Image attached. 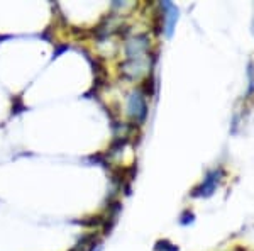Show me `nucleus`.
I'll use <instances>...</instances> for the list:
<instances>
[{
	"mask_svg": "<svg viewBox=\"0 0 254 251\" xmlns=\"http://www.w3.org/2000/svg\"><path fill=\"white\" fill-rule=\"evenodd\" d=\"M224 176H225L224 167H217V168H214V170L207 171L205 178H203L202 182H200L193 188V190H191V197L198 199V197H210V195H214V192L217 190V187L222 183Z\"/></svg>",
	"mask_w": 254,
	"mask_h": 251,
	"instance_id": "obj_1",
	"label": "nucleus"
},
{
	"mask_svg": "<svg viewBox=\"0 0 254 251\" xmlns=\"http://www.w3.org/2000/svg\"><path fill=\"white\" fill-rule=\"evenodd\" d=\"M127 116L132 119L136 124H141L147 116V104H146V97L141 90L132 92L127 98Z\"/></svg>",
	"mask_w": 254,
	"mask_h": 251,
	"instance_id": "obj_2",
	"label": "nucleus"
},
{
	"mask_svg": "<svg viewBox=\"0 0 254 251\" xmlns=\"http://www.w3.org/2000/svg\"><path fill=\"white\" fill-rule=\"evenodd\" d=\"M147 48H149V38L146 34H137L126 43V56L127 60L144 58Z\"/></svg>",
	"mask_w": 254,
	"mask_h": 251,
	"instance_id": "obj_3",
	"label": "nucleus"
},
{
	"mask_svg": "<svg viewBox=\"0 0 254 251\" xmlns=\"http://www.w3.org/2000/svg\"><path fill=\"white\" fill-rule=\"evenodd\" d=\"M147 67H149V61L146 58H136V60H126L124 63L121 65V73L129 80H134V78H139L142 73L146 72Z\"/></svg>",
	"mask_w": 254,
	"mask_h": 251,
	"instance_id": "obj_4",
	"label": "nucleus"
},
{
	"mask_svg": "<svg viewBox=\"0 0 254 251\" xmlns=\"http://www.w3.org/2000/svg\"><path fill=\"white\" fill-rule=\"evenodd\" d=\"M159 9L163 12V17H161V26H163V31L166 32V36L170 38L173 34V29H175V24L178 20V9L170 2H161L159 3Z\"/></svg>",
	"mask_w": 254,
	"mask_h": 251,
	"instance_id": "obj_5",
	"label": "nucleus"
},
{
	"mask_svg": "<svg viewBox=\"0 0 254 251\" xmlns=\"http://www.w3.org/2000/svg\"><path fill=\"white\" fill-rule=\"evenodd\" d=\"M156 251H178V246L171 245L168 240H163V241H158L156 243Z\"/></svg>",
	"mask_w": 254,
	"mask_h": 251,
	"instance_id": "obj_6",
	"label": "nucleus"
},
{
	"mask_svg": "<svg viewBox=\"0 0 254 251\" xmlns=\"http://www.w3.org/2000/svg\"><path fill=\"white\" fill-rule=\"evenodd\" d=\"M248 80H249V87H248V98H251L254 93V67L253 63H249V70H248Z\"/></svg>",
	"mask_w": 254,
	"mask_h": 251,
	"instance_id": "obj_7",
	"label": "nucleus"
},
{
	"mask_svg": "<svg viewBox=\"0 0 254 251\" xmlns=\"http://www.w3.org/2000/svg\"><path fill=\"white\" fill-rule=\"evenodd\" d=\"M195 221V216H193V212H190V211H185L183 212V216H182V224L183 226H187V224H191V222Z\"/></svg>",
	"mask_w": 254,
	"mask_h": 251,
	"instance_id": "obj_8",
	"label": "nucleus"
},
{
	"mask_svg": "<svg viewBox=\"0 0 254 251\" xmlns=\"http://www.w3.org/2000/svg\"><path fill=\"white\" fill-rule=\"evenodd\" d=\"M85 250H87V245H85V243H80V245H76L75 248L69 250V251H85Z\"/></svg>",
	"mask_w": 254,
	"mask_h": 251,
	"instance_id": "obj_9",
	"label": "nucleus"
},
{
	"mask_svg": "<svg viewBox=\"0 0 254 251\" xmlns=\"http://www.w3.org/2000/svg\"><path fill=\"white\" fill-rule=\"evenodd\" d=\"M92 251H102V246H100V245H98V246H97V250H95V248H93Z\"/></svg>",
	"mask_w": 254,
	"mask_h": 251,
	"instance_id": "obj_10",
	"label": "nucleus"
}]
</instances>
